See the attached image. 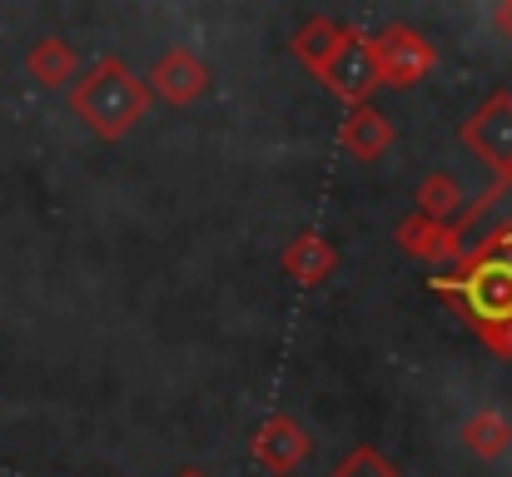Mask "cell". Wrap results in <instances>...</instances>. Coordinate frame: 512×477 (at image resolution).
<instances>
[{"mask_svg":"<svg viewBox=\"0 0 512 477\" xmlns=\"http://www.w3.org/2000/svg\"><path fill=\"white\" fill-rule=\"evenodd\" d=\"M329 477H403V473H398V463H393V458H383L378 448L358 443L343 463H334V473Z\"/></svg>","mask_w":512,"mask_h":477,"instance_id":"cell-15","label":"cell"},{"mask_svg":"<svg viewBox=\"0 0 512 477\" xmlns=\"http://www.w3.org/2000/svg\"><path fill=\"white\" fill-rule=\"evenodd\" d=\"M418 219H433V224H448L453 214H463V184L448 174V169H433L423 184H418Z\"/></svg>","mask_w":512,"mask_h":477,"instance_id":"cell-12","label":"cell"},{"mask_svg":"<svg viewBox=\"0 0 512 477\" xmlns=\"http://www.w3.org/2000/svg\"><path fill=\"white\" fill-rule=\"evenodd\" d=\"M204 90H209V65L194 50H184V45L165 50L155 60V70H150V95H160L170 105H194Z\"/></svg>","mask_w":512,"mask_h":477,"instance_id":"cell-7","label":"cell"},{"mask_svg":"<svg viewBox=\"0 0 512 477\" xmlns=\"http://www.w3.org/2000/svg\"><path fill=\"white\" fill-rule=\"evenodd\" d=\"M319 80H324L329 95H339L343 105H368V95L378 90V65H373V50H368V35L363 30L343 25L339 50L324 60Z\"/></svg>","mask_w":512,"mask_h":477,"instance_id":"cell-5","label":"cell"},{"mask_svg":"<svg viewBox=\"0 0 512 477\" xmlns=\"http://www.w3.org/2000/svg\"><path fill=\"white\" fill-rule=\"evenodd\" d=\"M463 145L483 159L493 174H503L508 184L512 174V90H493L468 120H463Z\"/></svg>","mask_w":512,"mask_h":477,"instance_id":"cell-4","label":"cell"},{"mask_svg":"<svg viewBox=\"0 0 512 477\" xmlns=\"http://www.w3.org/2000/svg\"><path fill=\"white\" fill-rule=\"evenodd\" d=\"M30 75L40 80V85H65V80H75V50L65 45V40H40L35 50H30Z\"/></svg>","mask_w":512,"mask_h":477,"instance_id":"cell-14","label":"cell"},{"mask_svg":"<svg viewBox=\"0 0 512 477\" xmlns=\"http://www.w3.org/2000/svg\"><path fill=\"white\" fill-rule=\"evenodd\" d=\"M314 453V438L304 433V423H294L289 413H274L254 428V458L269 468V473H299Z\"/></svg>","mask_w":512,"mask_h":477,"instance_id":"cell-6","label":"cell"},{"mask_svg":"<svg viewBox=\"0 0 512 477\" xmlns=\"http://www.w3.org/2000/svg\"><path fill=\"white\" fill-rule=\"evenodd\" d=\"M70 105H75V115L85 120V130L95 140H125L150 115V85L125 60L105 55L85 75H75Z\"/></svg>","mask_w":512,"mask_h":477,"instance_id":"cell-2","label":"cell"},{"mask_svg":"<svg viewBox=\"0 0 512 477\" xmlns=\"http://www.w3.org/2000/svg\"><path fill=\"white\" fill-rule=\"evenodd\" d=\"M393 239H398V249H403L408 259H423V264H433V269H458V244H453V229H448V224H433V219L408 214V219L393 229Z\"/></svg>","mask_w":512,"mask_h":477,"instance_id":"cell-8","label":"cell"},{"mask_svg":"<svg viewBox=\"0 0 512 477\" xmlns=\"http://www.w3.org/2000/svg\"><path fill=\"white\" fill-rule=\"evenodd\" d=\"M334 264H339V254H334V249H329V239H324V234H314V229L294 234V239H289V249H284V274H289L294 284H304V289L324 284V279L334 274Z\"/></svg>","mask_w":512,"mask_h":477,"instance_id":"cell-10","label":"cell"},{"mask_svg":"<svg viewBox=\"0 0 512 477\" xmlns=\"http://www.w3.org/2000/svg\"><path fill=\"white\" fill-rule=\"evenodd\" d=\"M343 40V25L339 20H329V15H314V20H304L299 30H294V55H299V65H309L314 75L324 70V60L339 50Z\"/></svg>","mask_w":512,"mask_h":477,"instance_id":"cell-13","label":"cell"},{"mask_svg":"<svg viewBox=\"0 0 512 477\" xmlns=\"http://www.w3.org/2000/svg\"><path fill=\"white\" fill-rule=\"evenodd\" d=\"M463 448L483 463L512 453V418L498 413V408H478L473 418H463Z\"/></svg>","mask_w":512,"mask_h":477,"instance_id":"cell-11","label":"cell"},{"mask_svg":"<svg viewBox=\"0 0 512 477\" xmlns=\"http://www.w3.org/2000/svg\"><path fill=\"white\" fill-rule=\"evenodd\" d=\"M174 477H209V473H199V468H179Z\"/></svg>","mask_w":512,"mask_h":477,"instance_id":"cell-16","label":"cell"},{"mask_svg":"<svg viewBox=\"0 0 512 477\" xmlns=\"http://www.w3.org/2000/svg\"><path fill=\"white\" fill-rule=\"evenodd\" d=\"M443 299L458 304V314L473 323V333L493 348L512 358V254H488L473 259L443 279H433Z\"/></svg>","mask_w":512,"mask_h":477,"instance_id":"cell-1","label":"cell"},{"mask_svg":"<svg viewBox=\"0 0 512 477\" xmlns=\"http://www.w3.org/2000/svg\"><path fill=\"white\" fill-rule=\"evenodd\" d=\"M368 50H373V65H378V85H393V90L428 80L433 65H438L433 40L418 35L413 25H383L378 35H368Z\"/></svg>","mask_w":512,"mask_h":477,"instance_id":"cell-3","label":"cell"},{"mask_svg":"<svg viewBox=\"0 0 512 477\" xmlns=\"http://www.w3.org/2000/svg\"><path fill=\"white\" fill-rule=\"evenodd\" d=\"M339 145L353 159H363V164L383 159V150L393 145V120L383 110H373V105H353L339 125Z\"/></svg>","mask_w":512,"mask_h":477,"instance_id":"cell-9","label":"cell"}]
</instances>
